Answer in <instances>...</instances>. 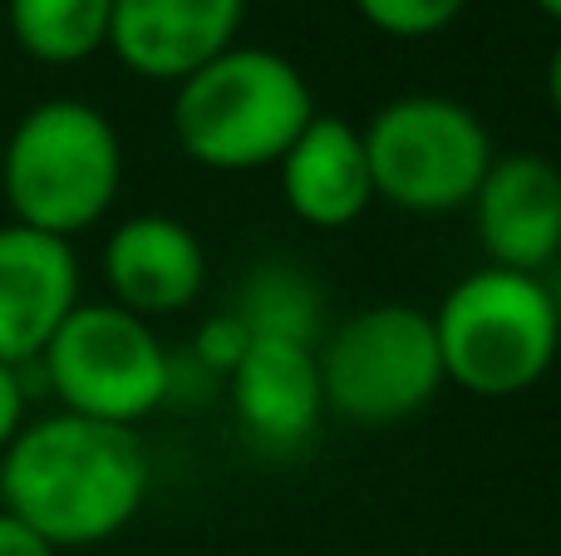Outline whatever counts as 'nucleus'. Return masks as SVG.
I'll list each match as a JSON object with an SVG mask.
<instances>
[{
	"mask_svg": "<svg viewBox=\"0 0 561 556\" xmlns=\"http://www.w3.org/2000/svg\"><path fill=\"white\" fill-rule=\"evenodd\" d=\"M148 498V449L138 429L84 414H49L0 453V512L55 552L99 547L138 518Z\"/></svg>",
	"mask_w": 561,
	"mask_h": 556,
	"instance_id": "obj_1",
	"label": "nucleus"
},
{
	"mask_svg": "<svg viewBox=\"0 0 561 556\" xmlns=\"http://www.w3.org/2000/svg\"><path fill=\"white\" fill-rule=\"evenodd\" d=\"M316 118L310 84L276 49L232 45L187 74L173 94V138L197 167L256 173L276 167Z\"/></svg>",
	"mask_w": 561,
	"mask_h": 556,
	"instance_id": "obj_2",
	"label": "nucleus"
},
{
	"mask_svg": "<svg viewBox=\"0 0 561 556\" xmlns=\"http://www.w3.org/2000/svg\"><path fill=\"white\" fill-rule=\"evenodd\" d=\"M124 183V143L104 108L84 99H45L25 108L0 153V193L20 227L45 236L89 232Z\"/></svg>",
	"mask_w": 561,
	"mask_h": 556,
	"instance_id": "obj_3",
	"label": "nucleus"
},
{
	"mask_svg": "<svg viewBox=\"0 0 561 556\" xmlns=\"http://www.w3.org/2000/svg\"><path fill=\"white\" fill-rule=\"evenodd\" d=\"M428 315L444 380L473 399H513L533 390L561 350V301L542 276L527 271H468Z\"/></svg>",
	"mask_w": 561,
	"mask_h": 556,
	"instance_id": "obj_4",
	"label": "nucleus"
},
{
	"mask_svg": "<svg viewBox=\"0 0 561 556\" xmlns=\"http://www.w3.org/2000/svg\"><path fill=\"white\" fill-rule=\"evenodd\" d=\"M320 360L325 409L359 429H389L434 404L444 390V360L434 340V315L404 301L365 305L335 325Z\"/></svg>",
	"mask_w": 561,
	"mask_h": 556,
	"instance_id": "obj_5",
	"label": "nucleus"
},
{
	"mask_svg": "<svg viewBox=\"0 0 561 556\" xmlns=\"http://www.w3.org/2000/svg\"><path fill=\"white\" fill-rule=\"evenodd\" d=\"M359 138L375 197L414 217H444L468 207L493 163V138L483 118L444 94L394 99L359 128Z\"/></svg>",
	"mask_w": 561,
	"mask_h": 556,
	"instance_id": "obj_6",
	"label": "nucleus"
},
{
	"mask_svg": "<svg viewBox=\"0 0 561 556\" xmlns=\"http://www.w3.org/2000/svg\"><path fill=\"white\" fill-rule=\"evenodd\" d=\"M39 364L65 414L124 424V429L163 409L178 384L173 355L163 350L153 325L114 301H79L45 345Z\"/></svg>",
	"mask_w": 561,
	"mask_h": 556,
	"instance_id": "obj_7",
	"label": "nucleus"
},
{
	"mask_svg": "<svg viewBox=\"0 0 561 556\" xmlns=\"http://www.w3.org/2000/svg\"><path fill=\"white\" fill-rule=\"evenodd\" d=\"M468 207L488 266L542 276L561 256V167L547 153H493Z\"/></svg>",
	"mask_w": 561,
	"mask_h": 556,
	"instance_id": "obj_8",
	"label": "nucleus"
},
{
	"mask_svg": "<svg viewBox=\"0 0 561 556\" xmlns=\"http://www.w3.org/2000/svg\"><path fill=\"white\" fill-rule=\"evenodd\" d=\"M247 0H114L108 49L138 79L183 84L237 45Z\"/></svg>",
	"mask_w": 561,
	"mask_h": 556,
	"instance_id": "obj_9",
	"label": "nucleus"
},
{
	"mask_svg": "<svg viewBox=\"0 0 561 556\" xmlns=\"http://www.w3.org/2000/svg\"><path fill=\"white\" fill-rule=\"evenodd\" d=\"M79 305V256L35 227H0V364L25 370Z\"/></svg>",
	"mask_w": 561,
	"mask_h": 556,
	"instance_id": "obj_10",
	"label": "nucleus"
},
{
	"mask_svg": "<svg viewBox=\"0 0 561 556\" xmlns=\"http://www.w3.org/2000/svg\"><path fill=\"white\" fill-rule=\"evenodd\" d=\"M104 281L114 291V305L144 315V321L178 315L203 296L207 252L193 227L178 217H128L104 242Z\"/></svg>",
	"mask_w": 561,
	"mask_h": 556,
	"instance_id": "obj_11",
	"label": "nucleus"
},
{
	"mask_svg": "<svg viewBox=\"0 0 561 556\" xmlns=\"http://www.w3.org/2000/svg\"><path fill=\"white\" fill-rule=\"evenodd\" d=\"M280 197H286L290 217L316 232H340V227L359 222L375 202V183H369V158L365 138L350 118L316 114L306 134L286 148L276 163Z\"/></svg>",
	"mask_w": 561,
	"mask_h": 556,
	"instance_id": "obj_12",
	"label": "nucleus"
},
{
	"mask_svg": "<svg viewBox=\"0 0 561 556\" xmlns=\"http://www.w3.org/2000/svg\"><path fill=\"white\" fill-rule=\"evenodd\" d=\"M227 394L242 433H252L262 449H296L325 414L316 350L290 340H252L242 364L227 374Z\"/></svg>",
	"mask_w": 561,
	"mask_h": 556,
	"instance_id": "obj_13",
	"label": "nucleus"
},
{
	"mask_svg": "<svg viewBox=\"0 0 561 556\" xmlns=\"http://www.w3.org/2000/svg\"><path fill=\"white\" fill-rule=\"evenodd\" d=\"M15 45L39 65H79L108 49L114 0H5Z\"/></svg>",
	"mask_w": 561,
	"mask_h": 556,
	"instance_id": "obj_14",
	"label": "nucleus"
},
{
	"mask_svg": "<svg viewBox=\"0 0 561 556\" xmlns=\"http://www.w3.org/2000/svg\"><path fill=\"white\" fill-rule=\"evenodd\" d=\"M232 315L252 331V340H290L316 350L320 335V291L300 266L266 262L237 291Z\"/></svg>",
	"mask_w": 561,
	"mask_h": 556,
	"instance_id": "obj_15",
	"label": "nucleus"
},
{
	"mask_svg": "<svg viewBox=\"0 0 561 556\" xmlns=\"http://www.w3.org/2000/svg\"><path fill=\"white\" fill-rule=\"evenodd\" d=\"M355 10L379 35L424 39V35H438V30L454 25L468 10V0H355Z\"/></svg>",
	"mask_w": 561,
	"mask_h": 556,
	"instance_id": "obj_16",
	"label": "nucleus"
},
{
	"mask_svg": "<svg viewBox=\"0 0 561 556\" xmlns=\"http://www.w3.org/2000/svg\"><path fill=\"white\" fill-rule=\"evenodd\" d=\"M247 350H252V331H247L232 311L203 321V325H197V335H193V360L203 364L207 374H222V380L237 370V364H242Z\"/></svg>",
	"mask_w": 561,
	"mask_h": 556,
	"instance_id": "obj_17",
	"label": "nucleus"
},
{
	"mask_svg": "<svg viewBox=\"0 0 561 556\" xmlns=\"http://www.w3.org/2000/svg\"><path fill=\"white\" fill-rule=\"evenodd\" d=\"M25 429V380L15 364H0V453Z\"/></svg>",
	"mask_w": 561,
	"mask_h": 556,
	"instance_id": "obj_18",
	"label": "nucleus"
},
{
	"mask_svg": "<svg viewBox=\"0 0 561 556\" xmlns=\"http://www.w3.org/2000/svg\"><path fill=\"white\" fill-rule=\"evenodd\" d=\"M0 556H59L39 532H30L25 522H15L10 512H0Z\"/></svg>",
	"mask_w": 561,
	"mask_h": 556,
	"instance_id": "obj_19",
	"label": "nucleus"
},
{
	"mask_svg": "<svg viewBox=\"0 0 561 556\" xmlns=\"http://www.w3.org/2000/svg\"><path fill=\"white\" fill-rule=\"evenodd\" d=\"M547 99H552V108L561 118V45L552 49V59H547Z\"/></svg>",
	"mask_w": 561,
	"mask_h": 556,
	"instance_id": "obj_20",
	"label": "nucleus"
},
{
	"mask_svg": "<svg viewBox=\"0 0 561 556\" xmlns=\"http://www.w3.org/2000/svg\"><path fill=\"white\" fill-rule=\"evenodd\" d=\"M537 10H547V15H552L557 25H561V0H537Z\"/></svg>",
	"mask_w": 561,
	"mask_h": 556,
	"instance_id": "obj_21",
	"label": "nucleus"
}]
</instances>
